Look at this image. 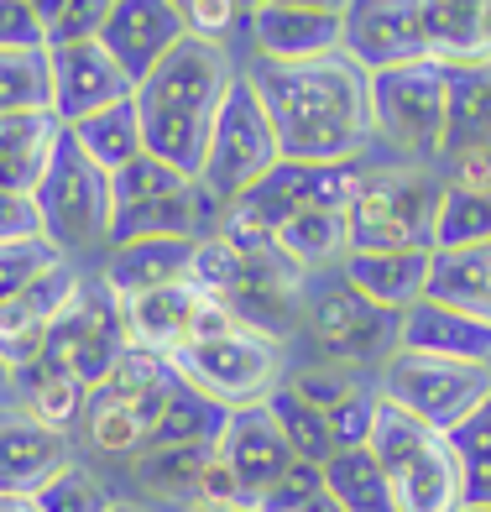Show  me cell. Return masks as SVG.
<instances>
[{
    "instance_id": "cell-1",
    "label": "cell",
    "mask_w": 491,
    "mask_h": 512,
    "mask_svg": "<svg viewBox=\"0 0 491 512\" xmlns=\"http://www.w3.org/2000/svg\"><path fill=\"white\" fill-rule=\"evenodd\" d=\"M267 105L277 147L293 162H361L371 147V89L366 74L345 53L309 63H267L256 58L246 74Z\"/></svg>"
},
{
    "instance_id": "cell-2",
    "label": "cell",
    "mask_w": 491,
    "mask_h": 512,
    "mask_svg": "<svg viewBox=\"0 0 491 512\" xmlns=\"http://www.w3.org/2000/svg\"><path fill=\"white\" fill-rule=\"evenodd\" d=\"M230 84H236V68H230L225 42L183 37L178 48L162 58L142 84H136L142 147L199 183L204 152H209V131H215V115L225 105Z\"/></svg>"
},
{
    "instance_id": "cell-3",
    "label": "cell",
    "mask_w": 491,
    "mask_h": 512,
    "mask_svg": "<svg viewBox=\"0 0 491 512\" xmlns=\"http://www.w3.org/2000/svg\"><path fill=\"white\" fill-rule=\"evenodd\" d=\"M178 382L183 377H178L173 356L147 351V345H126V356L110 366V377L100 387H89V403L79 413L84 445L95 455L136 460L152 445V429Z\"/></svg>"
},
{
    "instance_id": "cell-4",
    "label": "cell",
    "mask_w": 491,
    "mask_h": 512,
    "mask_svg": "<svg viewBox=\"0 0 491 512\" xmlns=\"http://www.w3.org/2000/svg\"><path fill=\"white\" fill-rule=\"evenodd\" d=\"M371 455L382 465L392 512H460L465 507V476L450 434L429 429L424 418L392 408L382 398Z\"/></svg>"
},
{
    "instance_id": "cell-5",
    "label": "cell",
    "mask_w": 491,
    "mask_h": 512,
    "mask_svg": "<svg viewBox=\"0 0 491 512\" xmlns=\"http://www.w3.org/2000/svg\"><path fill=\"white\" fill-rule=\"evenodd\" d=\"M32 204H37L42 236H48L63 256L110 241V215H115L110 173L74 142V131H68V126L58 131L48 173H42V183L32 189Z\"/></svg>"
},
{
    "instance_id": "cell-6",
    "label": "cell",
    "mask_w": 491,
    "mask_h": 512,
    "mask_svg": "<svg viewBox=\"0 0 491 512\" xmlns=\"http://www.w3.org/2000/svg\"><path fill=\"white\" fill-rule=\"evenodd\" d=\"M444 183L429 168H366L361 194L345 209L350 251H434V209Z\"/></svg>"
},
{
    "instance_id": "cell-7",
    "label": "cell",
    "mask_w": 491,
    "mask_h": 512,
    "mask_svg": "<svg viewBox=\"0 0 491 512\" xmlns=\"http://www.w3.org/2000/svg\"><path fill=\"white\" fill-rule=\"evenodd\" d=\"M131 330H126V298L115 293L105 277H84L74 304H68L48 340L37 351V371H53V377H74L84 387H100L110 377V366L126 356Z\"/></svg>"
},
{
    "instance_id": "cell-8",
    "label": "cell",
    "mask_w": 491,
    "mask_h": 512,
    "mask_svg": "<svg viewBox=\"0 0 491 512\" xmlns=\"http://www.w3.org/2000/svg\"><path fill=\"white\" fill-rule=\"evenodd\" d=\"M283 162V147H277V131L267 121V105L256 95V84L246 74H236V84L225 89V105L215 115V131H209V152H204V173L199 189L220 204H236L262 173H272Z\"/></svg>"
},
{
    "instance_id": "cell-9",
    "label": "cell",
    "mask_w": 491,
    "mask_h": 512,
    "mask_svg": "<svg viewBox=\"0 0 491 512\" xmlns=\"http://www.w3.org/2000/svg\"><path fill=\"white\" fill-rule=\"evenodd\" d=\"M371 89V131L408 152L413 162L444 157V105H450V79L439 58L397 63L382 74H366Z\"/></svg>"
},
{
    "instance_id": "cell-10",
    "label": "cell",
    "mask_w": 491,
    "mask_h": 512,
    "mask_svg": "<svg viewBox=\"0 0 491 512\" xmlns=\"http://www.w3.org/2000/svg\"><path fill=\"white\" fill-rule=\"evenodd\" d=\"M283 361H288L283 340H272L262 330H246V324H236V330H225V335H209L199 345H183L173 356L183 382L199 387L204 398L225 403V408L267 403V392L283 387L277 382L283 377Z\"/></svg>"
},
{
    "instance_id": "cell-11",
    "label": "cell",
    "mask_w": 491,
    "mask_h": 512,
    "mask_svg": "<svg viewBox=\"0 0 491 512\" xmlns=\"http://www.w3.org/2000/svg\"><path fill=\"white\" fill-rule=\"evenodd\" d=\"M377 392L392 408H403L413 418H424L429 429L450 434L491 398V366L444 361V356H424V351H392Z\"/></svg>"
},
{
    "instance_id": "cell-12",
    "label": "cell",
    "mask_w": 491,
    "mask_h": 512,
    "mask_svg": "<svg viewBox=\"0 0 491 512\" xmlns=\"http://www.w3.org/2000/svg\"><path fill=\"white\" fill-rule=\"evenodd\" d=\"M361 183H366L361 162H293V157H283L272 173H262L225 209H236L241 220L277 236L303 209H350V199L361 194Z\"/></svg>"
},
{
    "instance_id": "cell-13",
    "label": "cell",
    "mask_w": 491,
    "mask_h": 512,
    "mask_svg": "<svg viewBox=\"0 0 491 512\" xmlns=\"http://www.w3.org/2000/svg\"><path fill=\"white\" fill-rule=\"evenodd\" d=\"M126 330H131V345L178 356L183 345H199L209 335L236 330V314H230L215 293H204L199 283L183 277V283H162V288H147V293H131L126 298Z\"/></svg>"
},
{
    "instance_id": "cell-14",
    "label": "cell",
    "mask_w": 491,
    "mask_h": 512,
    "mask_svg": "<svg viewBox=\"0 0 491 512\" xmlns=\"http://www.w3.org/2000/svg\"><path fill=\"white\" fill-rule=\"evenodd\" d=\"M340 53L356 63L361 74H382V68H397V63L434 58L418 0H345Z\"/></svg>"
},
{
    "instance_id": "cell-15",
    "label": "cell",
    "mask_w": 491,
    "mask_h": 512,
    "mask_svg": "<svg viewBox=\"0 0 491 512\" xmlns=\"http://www.w3.org/2000/svg\"><path fill=\"white\" fill-rule=\"evenodd\" d=\"M303 293H309V272H303L298 262H288V256L272 246V251L246 256L241 283L230 288L220 304L236 314V324H246V330L288 340V330L303 319V304H309Z\"/></svg>"
},
{
    "instance_id": "cell-16",
    "label": "cell",
    "mask_w": 491,
    "mask_h": 512,
    "mask_svg": "<svg viewBox=\"0 0 491 512\" xmlns=\"http://www.w3.org/2000/svg\"><path fill=\"white\" fill-rule=\"evenodd\" d=\"M303 319H309V335L319 340V351L335 366H361V361L377 356L387 340H397V314L366 304L361 293H350L345 277H340V288L309 293Z\"/></svg>"
},
{
    "instance_id": "cell-17",
    "label": "cell",
    "mask_w": 491,
    "mask_h": 512,
    "mask_svg": "<svg viewBox=\"0 0 491 512\" xmlns=\"http://www.w3.org/2000/svg\"><path fill=\"white\" fill-rule=\"evenodd\" d=\"M48 74H53V115L63 126H74L84 115L136 95L126 68L115 63L100 42H63V48H48Z\"/></svg>"
},
{
    "instance_id": "cell-18",
    "label": "cell",
    "mask_w": 491,
    "mask_h": 512,
    "mask_svg": "<svg viewBox=\"0 0 491 512\" xmlns=\"http://www.w3.org/2000/svg\"><path fill=\"white\" fill-rule=\"evenodd\" d=\"M74 460V434L42 424L27 408H0V492L37 497Z\"/></svg>"
},
{
    "instance_id": "cell-19",
    "label": "cell",
    "mask_w": 491,
    "mask_h": 512,
    "mask_svg": "<svg viewBox=\"0 0 491 512\" xmlns=\"http://www.w3.org/2000/svg\"><path fill=\"white\" fill-rule=\"evenodd\" d=\"M183 37H189V27L168 0H115L100 27V48L126 68L131 84H142Z\"/></svg>"
},
{
    "instance_id": "cell-20",
    "label": "cell",
    "mask_w": 491,
    "mask_h": 512,
    "mask_svg": "<svg viewBox=\"0 0 491 512\" xmlns=\"http://www.w3.org/2000/svg\"><path fill=\"white\" fill-rule=\"evenodd\" d=\"M79 283H84L79 267L68 262V256H58V262L42 272L27 293H16L11 304L0 309V361H6L11 371L37 361L42 340H48V330H53V319L74 304Z\"/></svg>"
},
{
    "instance_id": "cell-21",
    "label": "cell",
    "mask_w": 491,
    "mask_h": 512,
    "mask_svg": "<svg viewBox=\"0 0 491 512\" xmlns=\"http://www.w3.org/2000/svg\"><path fill=\"white\" fill-rule=\"evenodd\" d=\"M220 460L236 471L246 502L256 507L298 455L283 439V429H277V418L267 413V403H246V408H230V424L220 434Z\"/></svg>"
},
{
    "instance_id": "cell-22",
    "label": "cell",
    "mask_w": 491,
    "mask_h": 512,
    "mask_svg": "<svg viewBox=\"0 0 491 512\" xmlns=\"http://www.w3.org/2000/svg\"><path fill=\"white\" fill-rule=\"evenodd\" d=\"M429 272H434V251L413 246V251H350L340 262V277L350 293H361L366 304H377L387 314H408L418 298L429 293Z\"/></svg>"
},
{
    "instance_id": "cell-23",
    "label": "cell",
    "mask_w": 491,
    "mask_h": 512,
    "mask_svg": "<svg viewBox=\"0 0 491 512\" xmlns=\"http://www.w3.org/2000/svg\"><path fill=\"white\" fill-rule=\"evenodd\" d=\"M251 42L267 63H309L340 53V11H309V6H256L246 11Z\"/></svg>"
},
{
    "instance_id": "cell-24",
    "label": "cell",
    "mask_w": 491,
    "mask_h": 512,
    "mask_svg": "<svg viewBox=\"0 0 491 512\" xmlns=\"http://www.w3.org/2000/svg\"><path fill=\"white\" fill-rule=\"evenodd\" d=\"M397 351H424V356H444V361L491 366V324L439 304V298H418L408 314H397Z\"/></svg>"
},
{
    "instance_id": "cell-25",
    "label": "cell",
    "mask_w": 491,
    "mask_h": 512,
    "mask_svg": "<svg viewBox=\"0 0 491 512\" xmlns=\"http://www.w3.org/2000/svg\"><path fill=\"white\" fill-rule=\"evenodd\" d=\"M194 246L199 236H147V241H126L110 251L105 262V283L131 298V293H147V288H162V283H183L189 277V262H194Z\"/></svg>"
},
{
    "instance_id": "cell-26",
    "label": "cell",
    "mask_w": 491,
    "mask_h": 512,
    "mask_svg": "<svg viewBox=\"0 0 491 512\" xmlns=\"http://www.w3.org/2000/svg\"><path fill=\"white\" fill-rule=\"evenodd\" d=\"M63 121L53 110H21V115H0V189L11 194H32L42 173H48V157L58 142Z\"/></svg>"
},
{
    "instance_id": "cell-27",
    "label": "cell",
    "mask_w": 491,
    "mask_h": 512,
    "mask_svg": "<svg viewBox=\"0 0 491 512\" xmlns=\"http://www.w3.org/2000/svg\"><path fill=\"white\" fill-rule=\"evenodd\" d=\"M450 105H444V157L491 152V58L486 63H444Z\"/></svg>"
},
{
    "instance_id": "cell-28",
    "label": "cell",
    "mask_w": 491,
    "mask_h": 512,
    "mask_svg": "<svg viewBox=\"0 0 491 512\" xmlns=\"http://www.w3.org/2000/svg\"><path fill=\"white\" fill-rule=\"evenodd\" d=\"M220 445H152L131 460L136 486L152 497V502H173V507H199L204 492V471L215 465Z\"/></svg>"
},
{
    "instance_id": "cell-29",
    "label": "cell",
    "mask_w": 491,
    "mask_h": 512,
    "mask_svg": "<svg viewBox=\"0 0 491 512\" xmlns=\"http://www.w3.org/2000/svg\"><path fill=\"white\" fill-rule=\"evenodd\" d=\"M439 63H486L491 58V0H418Z\"/></svg>"
},
{
    "instance_id": "cell-30",
    "label": "cell",
    "mask_w": 491,
    "mask_h": 512,
    "mask_svg": "<svg viewBox=\"0 0 491 512\" xmlns=\"http://www.w3.org/2000/svg\"><path fill=\"white\" fill-rule=\"evenodd\" d=\"M204 209H220L199 183L183 194L168 199H147V204H126L110 215V246H126V241H147V236H199V220Z\"/></svg>"
},
{
    "instance_id": "cell-31",
    "label": "cell",
    "mask_w": 491,
    "mask_h": 512,
    "mask_svg": "<svg viewBox=\"0 0 491 512\" xmlns=\"http://www.w3.org/2000/svg\"><path fill=\"white\" fill-rule=\"evenodd\" d=\"M424 298H439V304L491 324V241L465 246V251H434V272H429Z\"/></svg>"
},
{
    "instance_id": "cell-32",
    "label": "cell",
    "mask_w": 491,
    "mask_h": 512,
    "mask_svg": "<svg viewBox=\"0 0 491 512\" xmlns=\"http://www.w3.org/2000/svg\"><path fill=\"white\" fill-rule=\"evenodd\" d=\"M68 131H74V142L95 157L105 173L126 168L131 157L147 152V147H142V115H136V95L121 100V105H105V110H95V115H84V121H74Z\"/></svg>"
},
{
    "instance_id": "cell-33",
    "label": "cell",
    "mask_w": 491,
    "mask_h": 512,
    "mask_svg": "<svg viewBox=\"0 0 491 512\" xmlns=\"http://www.w3.org/2000/svg\"><path fill=\"white\" fill-rule=\"evenodd\" d=\"M277 251L298 262L303 272L330 267L350 256V230H345V209H303L283 230H277Z\"/></svg>"
},
{
    "instance_id": "cell-34",
    "label": "cell",
    "mask_w": 491,
    "mask_h": 512,
    "mask_svg": "<svg viewBox=\"0 0 491 512\" xmlns=\"http://www.w3.org/2000/svg\"><path fill=\"white\" fill-rule=\"evenodd\" d=\"M178 377H183V371H178ZM225 424H230L225 403L204 398V392L189 387V382H178L168 408H162V418H157V429H152V445H220Z\"/></svg>"
},
{
    "instance_id": "cell-35",
    "label": "cell",
    "mask_w": 491,
    "mask_h": 512,
    "mask_svg": "<svg viewBox=\"0 0 491 512\" xmlns=\"http://www.w3.org/2000/svg\"><path fill=\"white\" fill-rule=\"evenodd\" d=\"M491 241V189H455L444 183L434 209V251H465Z\"/></svg>"
},
{
    "instance_id": "cell-36",
    "label": "cell",
    "mask_w": 491,
    "mask_h": 512,
    "mask_svg": "<svg viewBox=\"0 0 491 512\" xmlns=\"http://www.w3.org/2000/svg\"><path fill=\"white\" fill-rule=\"evenodd\" d=\"M11 387L21 392V408L37 413L42 424H53V429H74L79 413H84V403H89V387H84V382L53 377V371H37V366L11 371Z\"/></svg>"
},
{
    "instance_id": "cell-37",
    "label": "cell",
    "mask_w": 491,
    "mask_h": 512,
    "mask_svg": "<svg viewBox=\"0 0 491 512\" xmlns=\"http://www.w3.org/2000/svg\"><path fill=\"white\" fill-rule=\"evenodd\" d=\"M324 492L340 497L350 512H392L382 465L371 455V445L366 450H335L330 465H324Z\"/></svg>"
},
{
    "instance_id": "cell-38",
    "label": "cell",
    "mask_w": 491,
    "mask_h": 512,
    "mask_svg": "<svg viewBox=\"0 0 491 512\" xmlns=\"http://www.w3.org/2000/svg\"><path fill=\"white\" fill-rule=\"evenodd\" d=\"M267 413L277 418V429L293 445L298 460H314V465H330L335 445H330V418H324L314 403H303L293 387H272L267 392Z\"/></svg>"
},
{
    "instance_id": "cell-39",
    "label": "cell",
    "mask_w": 491,
    "mask_h": 512,
    "mask_svg": "<svg viewBox=\"0 0 491 512\" xmlns=\"http://www.w3.org/2000/svg\"><path fill=\"white\" fill-rule=\"evenodd\" d=\"M21 110H53L48 48L0 53V115H21Z\"/></svg>"
},
{
    "instance_id": "cell-40",
    "label": "cell",
    "mask_w": 491,
    "mask_h": 512,
    "mask_svg": "<svg viewBox=\"0 0 491 512\" xmlns=\"http://www.w3.org/2000/svg\"><path fill=\"white\" fill-rule=\"evenodd\" d=\"M450 445L460 455V476H465V507H491V398L450 429Z\"/></svg>"
},
{
    "instance_id": "cell-41",
    "label": "cell",
    "mask_w": 491,
    "mask_h": 512,
    "mask_svg": "<svg viewBox=\"0 0 491 512\" xmlns=\"http://www.w3.org/2000/svg\"><path fill=\"white\" fill-rule=\"evenodd\" d=\"M183 189H194V178H189V173H178L173 162L152 157V152L131 157L126 168H115V173H110V199H115V209L147 204V199H168V194H183Z\"/></svg>"
},
{
    "instance_id": "cell-42",
    "label": "cell",
    "mask_w": 491,
    "mask_h": 512,
    "mask_svg": "<svg viewBox=\"0 0 491 512\" xmlns=\"http://www.w3.org/2000/svg\"><path fill=\"white\" fill-rule=\"evenodd\" d=\"M32 502H37V512H115L110 486L89 471L84 460H68Z\"/></svg>"
},
{
    "instance_id": "cell-43",
    "label": "cell",
    "mask_w": 491,
    "mask_h": 512,
    "mask_svg": "<svg viewBox=\"0 0 491 512\" xmlns=\"http://www.w3.org/2000/svg\"><path fill=\"white\" fill-rule=\"evenodd\" d=\"M58 246L48 236H27V241H0V309L11 304L16 293H27L42 272L58 262Z\"/></svg>"
},
{
    "instance_id": "cell-44",
    "label": "cell",
    "mask_w": 491,
    "mask_h": 512,
    "mask_svg": "<svg viewBox=\"0 0 491 512\" xmlns=\"http://www.w3.org/2000/svg\"><path fill=\"white\" fill-rule=\"evenodd\" d=\"M377 413H382V392L377 387H356L345 403H335L330 413V445L335 450H366L377 434Z\"/></svg>"
},
{
    "instance_id": "cell-45",
    "label": "cell",
    "mask_w": 491,
    "mask_h": 512,
    "mask_svg": "<svg viewBox=\"0 0 491 512\" xmlns=\"http://www.w3.org/2000/svg\"><path fill=\"white\" fill-rule=\"evenodd\" d=\"M241 267H246V256L230 246L220 230L215 236H199V246H194V262H189V283H199L204 293H215V298H225L230 288L241 283Z\"/></svg>"
},
{
    "instance_id": "cell-46",
    "label": "cell",
    "mask_w": 491,
    "mask_h": 512,
    "mask_svg": "<svg viewBox=\"0 0 491 512\" xmlns=\"http://www.w3.org/2000/svg\"><path fill=\"white\" fill-rule=\"evenodd\" d=\"M288 387L298 392L303 403H314L319 413H330L335 403H345L350 392L361 387V377H356V366H335V361H324V366H303Z\"/></svg>"
},
{
    "instance_id": "cell-47",
    "label": "cell",
    "mask_w": 491,
    "mask_h": 512,
    "mask_svg": "<svg viewBox=\"0 0 491 512\" xmlns=\"http://www.w3.org/2000/svg\"><path fill=\"white\" fill-rule=\"evenodd\" d=\"M324 492V465L314 460H293L283 476L272 481V492L256 502V512H298L303 502H314Z\"/></svg>"
},
{
    "instance_id": "cell-48",
    "label": "cell",
    "mask_w": 491,
    "mask_h": 512,
    "mask_svg": "<svg viewBox=\"0 0 491 512\" xmlns=\"http://www.w3.org/2000/svg\"><path fill=\"white\" fill-rule=\"evenodd\" d=\"M110 6L115 0H68L58 11V21H48V48H63V42H100Z\"/></svg>"
},
{
    "instance_id": "cell-49",
    "label": "cell",
    "mask_w": 491,
    "mask_h": 512,
    "mask_svg": "<svg viewBox=\"0 0 491 512\" xmlns=\"http://www.w3.org/2000/svg\"><path fill=\"white\" fill-rule=\"evenodd\" d=\"M48 48V27L37 21L32 0H0V53Z\"/></svg>"
},
{
    "instance_id": "cell-50",
    "label": "cell",
    "mask_w": 491,
    "mask_h": 512,
    "mask_svg": "<svg viewBox=\"0 0 491 512\" xmlns=\"http://www.w3.org/2000/svg\"><path fill=\"white\" fill-rule=\"evenodd\" d=\"M246 11L236 6V0H194L189 11H183V27H189V37H204V42H225L230 32H236V21Z\"/></svg>"
},
{
    "instance_id": "cell-51",
    "label": "cell",
    "mask_w": 491,
    "mask_h": 512,
    "mask_svg": "<svg viewBox=\"0 0 491 512\" xmlns=\"http://www.w3.org/2000/svg\"><path fill=\"white\" fill-rule=\"evenodd\" d=\"M27 236H42V220H37L32 194L0 189V241H27Z\"/></svg>"
},
{
    "instance_id": "cell-52",
    "label": "cell",
    "mask_w": 491,
    "mask_h": 512,
    "mask_svg": "<svg viewBox=\"0 0 491 512\" xmlns=\"http://www.w3.org/2000/svg\"><path fill=\"white\" fill-rule=\"evenodd\" d=\"M199 502L204 507H251L246 502V492H241V481H236V471L215 455V465L204 471V492H199Z\"/></svg>"
},
{
    "instance_id": "cell-53",
    "label": "cell",
    "mask_w": 491,
    "mask_h": 512,
    "mask_svg": "<svg viewBox=\"0 0 491 512\" xmlns=\"http://www.w3.org/2000/svg\"><path fill=\"white\" fill-rule=\"evenodd\" d=\"M455 189H491V152H450Z\"/></svg>"
},
{
    "instance_id": "cell-54",
    "label": "cell",
    "mask_w": 491,
    "mask_h": 512,
    "mask_svg": "<svg viewBox=\"0 0 491 512\" xmlns=\"http://www.w3.org/2000/svg\"><path fill=\"white\" fill-rule=\"evenodd\" d=\"M298 512H350V507H345V502H340V497H330V492H319V497H314V502H303V507H298Z\"/></svg>"
},
{
    "instance_id": "cell-55",
    "label": "cell",
    "mask_w": 491,
    "mask_h": 512,
    "mask_svg": "<svg viewBox=\"0 0 491 512\" xmlns=\"http://www.w3.org/2000/svg\"><path fill=\"white\" fill-rule=\"evenodd\" d=\"M68 6V0H32V11H37V21L48 27V21H58V11Z\"/></svg>"
},
{
    "instance_id": "cell-56",
    "label": "cell",
    "mask_w": 491,
    "mask_h": 512,
    "mask_svg": "<svg viewBox=\"0 0 491 512\" xmlns=\"http://www.w3.org/2000/svg\"><path fill=\"white\" fill-rule=\"evenodd\" d=\"M0 512H37V502H32V497H6V492H0Z\"/></svg>"
},
{
    "instance_id": "cell-57",
    "label": "cell",
    "mask_w": 491,
    "mask_h": 512,
    "mask_svg": "<svg viewBox=\"0 0 491 512\" xmlns=\"http://www.w3.org/2000/svg\"><path fill=\"white\" fill-rule=\"evenodd\" d=\"M283 6H309V11H345V0H283Z\"/></svg>"
},
{
    "instance_id": "cell-58",
    "label": "cell",
    "mask_w": 491,
    "mask_h": 512,
    "mask_svg": "<svg viewBox=\"0 0 491 512\" xmlns=\"http://www.w3.org/2000/svg\"><path fill=\"white\" fill-rule=\"evenodd\" d=\"M189 512H256V507H204V502H199V507H189Z\"/></svg>"
},
{
    "instance_id": "cell-59",
    "label": "cell",
    "mask_w": 491,
    "mask_h": 512,
    "mask_svg": "<svg viewBox=\"0 0 491 512\" xmlns=\"http://www.w3.org/2000/svg\"><path fill=\"white\" fill-rule=\"evenodd\" d=\"M241 11H256V6H272V0H236Z\"/></svg>"
},
{
    "instance_id": "cell-60",
    "label": "cell",
    "mask_w": 491,
    "mask_h": 512,
    "mask_svg": "<svg viewBox=\"0 0 491 512\" xmlns=\"http://www.w3.org/2000/svg\"><path fill=\"white\" fill-rule=\"evenodd\" d=\"M168 6H173V11L183 16V11H189V6H194V0H168Z\"/></svg>"
},
{
    "instance_id": "cell-61",
    "label": "cell",
    "mask_w": 491,
    "mask_h": 512,
    "mask_svg": "<svg viewBox=\"0 0 491 512\" xmlns=\"http://www.w3.org/2000/svg\"><path fill=\"white\" fill-rule=\"evenodd\" d=\"M0 387H11V366L6 361H0Z\"/></svg>"
},
{
    "instance_id": "cell-62",
    "label": "cell",
    "mask_w": 491,
    "mask_h": 512,
    "mask_svg": "<svg viewBox=\"0 0 491 512\" xmlns=\"http://www.w3.org/2000/svg\"><path fill=\"white\" fill-rule=\"evenodd\" d=\"M115 512H147V507H126V502H115Z\"/></svg>"
},
{
    "instance_id": "cell-63",
    "label": "cell",
    "mask_w": 491,
    "mask_h": 512,
    "mask_svg": "<svg viewBox=\"0 0 491 512\" xmlns=\"http://www.w3.org/2000/svg\"><path fill=\"white\" fill-rule=\"evenodd\" d=\"M460 512H491V507H460Z\"/></svg>"
}]
</instances>
